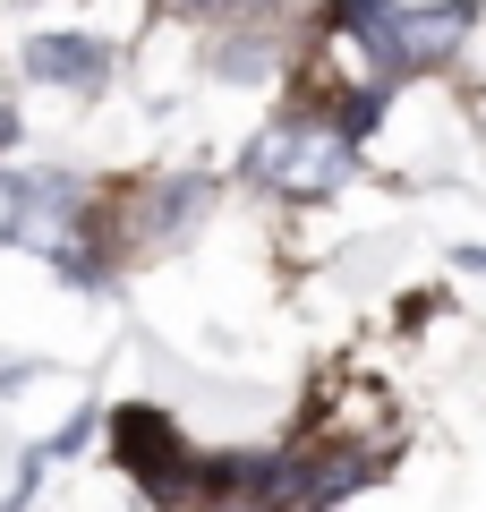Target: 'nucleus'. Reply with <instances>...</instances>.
<instances>
[{
    "label": "nucleus",
    "mask_w": 486,
    "mask_h": 512,
    "mask_svg": "<svg viewBox=\"0 0 486 512\" xmlns=\"http://www.w3.org/2000/svg\"><path fill=\"white\" fill-rule=\"evenodd\" d=\"M26 77H35V86H60V94H103L111 86V43H94V35H35L26 43Z\"/></svg>",
    "instance_id": "4"
},
{
    "label": "nucleus",
    "mask_w": 486,
    "mask_h": 512,
    "mask_svg": "<svg viewBox=\"0 0 486 512\" xmlns=\"http://www.w3.org/2000/svg\"><path fill=\"white\" fill-rule=\"evenodd\" d=\"M478 26V0H435V9H401V0H324V35H342L367 52V86L393 94L401 77L452 69V52Z\"/></svg>",
    "instance_id": "1"
},
{
    "label": "nucleus",
    "mask_w": 486,
    "mask_h": 512,
    "mask_svg": "<svg viewBox=\"0 0 486 512\" xmlns=\"http://www.w3.org/2000/svg\"><path fill=\"white\" fill-rule=\"evenodd\" d=\"M111 444H120V470L137 478L145 495H154L162 512L171 504H188V495H197V478H205V461L188 453V436H180V419H162V410H120V419H111Z\"/></svg>",
    "instance_id": "3"
},
{
    "label": "nucleus",
    "mask_w": 486,
    "mask_h": 512,
    "mask_svg": "<svg viewBox=\"0 0 486 512\" xmlns=\"http://www.w3.org/2000/svg\"><path fill=\"white\" fill-rule=\"evenodd\" d=\"M359 137H342L333 120H307V111H290V120H273L265 137H256L248 154H239V171H248L256 188H273V197H333V188H350V163H359Z\"/></svg>",
    "instance_id": "2"
},
{
    "label": "nucleus",
    "mask_w": 486,
    "mask_h": 512,
    "mask_svg": "<svg viewBox=\"0 0 486 512\" xmlns=\"http://www.w3.org/2000/svg\"><path fill=\"white\" fill-rule=\"evenodd\" d=\"M9 146H18V111L0 103V154H9Z\"/></svg>",
    "instance_id": "5"
}]
</instances>
